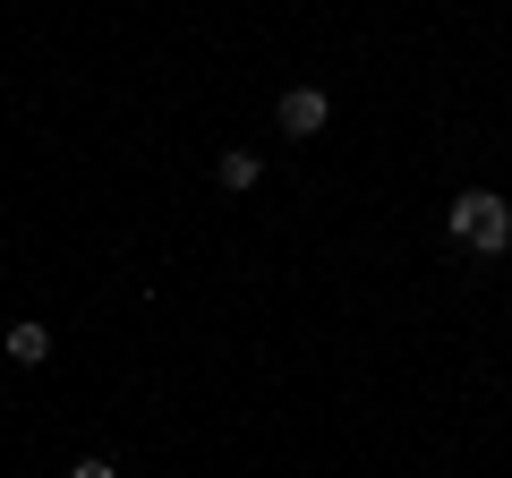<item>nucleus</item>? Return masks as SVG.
I'll return each instance as SVG.
<instances>
[{"label":"nucleus","instance_id":"5","mask_svg":"<svg viewBox=\"0 0 512 478\" xmlns=\"http://www.w3.org/2000/svg\"><path fill=\"white\" fill-rule=\"evenodd\" d=\"M69 478H120V470H111V461H94V453H86V461H69Z\"/></svg>","mask_w":512,"mask_h":478},{"label":"nucleus","instance_id":"1","mask_svg":"<svg viewBox=\"0 0 512 478\" xmlns=\"http://www.w3.org/2000/svg\"><path fill=\"white\" fill-rule=\"evenodd\" d=\"M444 231H453L470 257H504L512 248V205L495 197V188H461V197L444 205Z\"/></svg>","mask_w":512,"mask_h":478},{"label":"nucleus","instance_id":"3","mask_svg":"<svg viewBox=\"0 0 512 478\" xmlns=\"http://www.w3.org/2000/svg\"><path fill=\"white\" fill-rule=\"evenodd\" d=\"M256 180H265V154H256V146H222V154H214V188H231V197H248Z\"/></svg>","mask_w":512,"mask_h":478},{"label":"nucleus","instance_id":"4","mask_svg":"<svg viewBox=\"0 0 512 478\" xmlns=\"http://www.w3.org/2000/svg\"><path fill=\"white\" fill-rule=\"evenodd\" d=\"M0 350H9L18 368H43V359H52V325H35V316H18V325L0 333Z\"/></svg>","mask_w":512,"mask_h":478},{"label":"nucleus","instance_id":"2","mask_svg":"<svg viewBox=\"0 0 512 478\" xmlns=\"http://www.w3.org/2000/svg\"><path fill=\"white\" fill-rule=\"evenodd\" d=\"M274 120H282V137H325L333 129V94L325 86H282Z\"/></svg>","mask_w":512,"mask_h":478}]
</instances>
